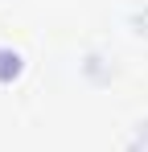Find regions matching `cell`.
Segmentation results:
<instances>
[{
  "label": "cell",
  "mask_w": 148,
  "mask_h": 152,
  "mask_svg": "<svg viewBox=\"0 0 148 152\" xmlns=\"http://www.w3.org/2000/svg\"><path fill=\"white\" fill-rule=\"evenodd\" d=\"M17 74H21V53L17 50H0V82H8Z\"/></svg>",
  "instance_id": "obj_1"
}]
</instances>
